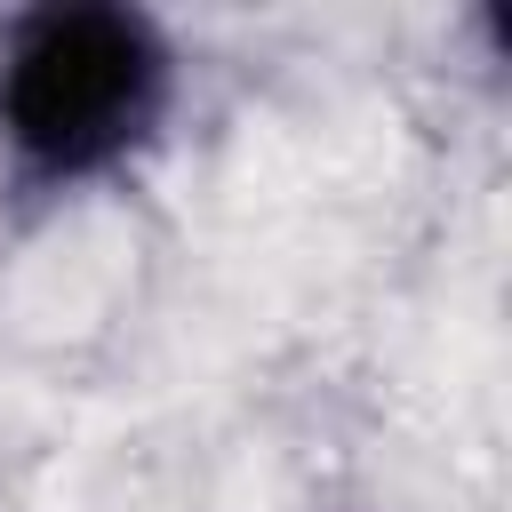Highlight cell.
Returning a JSON list of instances; mask_svg holds the SVG:
<instances>
[{"label":"cell","mask_w":512,"mask_h":512,"mask_svg":"<svg viewBox=\"0 0 512 512\" xmlns=\"http://www.w3.org/2000/svg\"><path fill=\"white\" fill-rule=\"evenodd\" d=\"M176 104V40L128 0H40L0 24V160L24 192L120 176Z\"/></svg>","instance_id":"1"}]
</instances>
